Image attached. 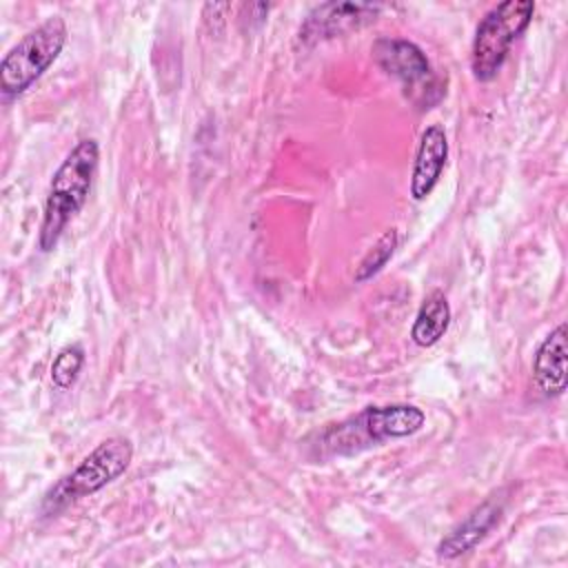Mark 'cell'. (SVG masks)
Segmentation results:
<instances>
[{
    "instance_id": "1",
    "label": "cell",
    "mask_w": 568,
    "mask_h": 568,
    "mask_svg": "<svg viewBox=\"0 0 568 568\" xmlns=\"http://www.w3.org/2000/svg\"><path fill=\"white\" fill-rule=\"evenodd\" d=\"M98 160H100L98 142L93 138H82L75 142V146L67 153L62 164L55 169L49 182L40 233H38V246L44 253L55 248L67 224L84 206L93 186Z\"/></svg>"
},
{
    "instance_id": "2",
    "label": "cell",
    "mask_w": 568,
    "mask_h": 568,
    "mask_svg": "<svg viewBox=\"0 0 568 568\" xmlns=\"http://www.w3.org/2000/svg\"><path fill=\"white\" fill-rule=\"evenodd\" d=\"M424 410L413 404L368 406L357 415H351L320 430L313 448L320 457L355 455L386 439L410 437L424 426Z\"/></svg>"
},
{
    "instance_id": "3",
    "label": "cell",
    "mask_w": 568,
    "mask_h": 568,
    "mask_svg": "<svg viewBox=\"0 0 568 568\" xmlns=\"http://www.w3.org/2000/svg\"><path fill=\"white\" fill-rule=\"evenodd\" d=\"M133 459V444L122 435L100 442L69 475L60 477L42 499V513L55 515L80 497L102 490L115 481Z\"/></svg>"
},
{
    "instance_id": "4",
    "label": "cell",
    "mask_w": 568,
    "mask_h": 568,
    "mask_svg": "<svg viewBox=\"0 0 568 568\" xmlns=\"http://www.w3.org/2000/svg\"><path fill=\"white\" fill-rule=\"evenodd\" d=\"M69 38L67 22L60 16L47 18L27 31L0 62V91L7 100L22 95L58 60Z\"/></svg>"
},
{
    "instance_id": "5",
    "label": "cell",
    "mask_w": 568,
    "mask_h": 568,
    "mask_svg": "<svg viewBox=\"0 0 568 568\" xmlns=\"http://www.w3.org/2000/svg\"><path fill=\"white\" fill-rule=\"evenodd\" d=\"M532 16V0H506L484 13L470 47V69L475 80L488 82L499 73L513 42L528 29Z\"/></svg>"
},
{
    "instance_id": "6",
    "label": "cell",
    "mask_w": 568,
    "mask_h": 568,
    "mask_svg": "<svg viewBox=\"0 0 568 568\" xmlns=\"http://www.w3.org/2000/svg\"><path fill=\"white\" fill-rule=\"evenodd\" d=\"M373 58L382 71L402 82L404 95L419 109H430L442 100L446 89L426 53L415 42L404 38H379L373 44Z\"/></svg>"
},
{
    "instance_id": "7",
    "label": "cell",
    "mask_w": 568,
    "mask_h": 568,
    "mask_svg": "<svg viewBox=\"0 0 568 568\" xmlns=\"http://www.w3.org/2000/svg\"><path fill=\"white\" fill-rule=\"evenodd\" d=\"M382 4L371 2H322L313 7L300 27L297 40L315 44L335 36L351 33L377 20Z\"/></svg>"
},
{
    "instance_id": "8",
    "label": "cell",
    "mask_w": 568,
    "mask_h": 568,
    "mask_svg": "<svg viewBox=\"0 0 568 568\" xmlns=\"http://www.w3.org/2000/svg\"><path fill=\"white\" fill-rule=\"evenodd\" d=\"M504 515V499L488 497L479 506H475L439 544H437V557L439 559H457L466 552H470L479 541L486 539V535L499 524Z\"/></svg>"
},
{
    "instance_id": "9",
    "label": "cell",
    "mask_w": 568,
    "mask_h": 568,
    "mask_svg": "<svg viewBox=\"0 0 568 568\" xmlns=\"http://www.w3.org/2000/svg\"><path fill=\"white\" fill-rule=\"evenodd\" d=\"M448 160V138L442 124H430L422 131L415 151L413 173H410V197L422 202L437 186L442 171Z\"/></svg>"
},
{
    "instance_id": "10",
    "label": "cell",
    "mask_w": 568,
    "mask_h": 568,
    "mask_svg": "<svg viewBox=\"0 0 568 568\" xmlns=\"http://www.w3.org/2000/svg\"><path fill=\"white\" fill-rule=\"evenodd\" d=\"M532 377L546 397H559L566 390V322L557 324L537 346Z\"/></svg>"
},
{
    "instance_id": "11",
    "label": "cell",
    "mask_w": 568,
    "mask_h": 568,
    "mask_svg": "<svg viewBox=\"0 0 568 568\" xmlns=\"http://www.w3.org/2000/svg\"><path fill=\"white\" fill-rule=\"evenodd\" d=\"M450 304L446 300V295L442 291H433L419 306L413 328H410V337L417 346L428 348L433 344H437L444 333L450 326Z\"/></svg>"
},
{
    "instance_id": "12",
    "label": "cell",
    "mask_w": 568,
    "mask_h": 568,
    "mask_svg": "<svg viewBox=\"0 0 568 568\" xmlns=\"http://www.w3.org/2000/svg\"><path fill=\"white\" fill-rule=\"evenodd\" d=\"M397 242H399V233L397 229H388L379 235V240L366 251V255L362 257V262L357 264V271H355V282H366L371 280L373 275H377L386 262L393 257L395 248H397Z\"/></svg>"
},
{
    "instance_id": "13",
    "label": "cell",
    "mask_w": 568,
    "mask_h": 568,
    "mask_svg": "<svg viewBox=\"0 0 568 568\" xmlns=\"http://www.w3.org/2000/svg\"><path fill=\"white\" fill-rule=\"evenodd\" d=\"M87 362V353L82 344H67L58 351L51 362V382L58 388H71Z\"/></svg>"
}]
</instances>
